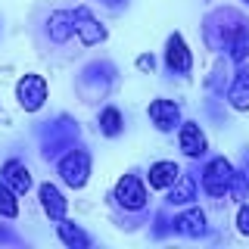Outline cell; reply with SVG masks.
<instances>
[{
	"instance_id": "obj_1",
	"label": "cell",
	"mask_w": 249,
	"mask_h": 249,
	"mask_svg": "<svg viewBox=\"0 0 249 249\" xmlns=\"http://www.w3.org/2000/svg\"><path fill=\"white\" fill-rule=\"evenodd\" d=\"M37 137H41V159L56 162L66 150H72L75 143H81V124H78V119L62 112L56 119L44 122L41 131H37Z\"/></svg>"
},
{
	"instance_id": "obj_2",
	"label": "cell",
	"mask_w": 249,
	"mask_h": 249,
	"mask_svg": "<svg viewBox=\"0 0 249 249\" xmlns=\"http://www.w3.org/2000/svg\"><path fill=\"white\" fill-rule=\"evenodd\" d=\"M243 25H249V19L240 10H233V6H218V10H212L202 19V41H206L209 50L224 53L228 44L233 41V35Z\"/></svg>"
},
{
	"instance_id": "obj_3",
	"label": "cell",
	"mask_w": 249,
	"mask_h": 249,
	"mask_svg": "<svg viewBox=\"0 0 249 249\" xmlns=\"http://www.w3.org/2000/svg\"><path fill=\"white\" fill-rule=\"evenodd\" d=\"M115 78H119V69H115L109 59H93L78 72L75 90H78V97H81L84 103H100V100L109 97Z\"/></svg>"
},
{
	"instance_id": "obj_4",
	"label": "cell",
	"mask_w": 249,
	"mask_h": 249,
	"mask_svg": "<svg viewBox=\"0 0 249 249\" xmlns=\"http://www.w3.org/2000/svg\"><path fill=\"white\" fill-rule=\"evenodd\" d=\"M109 199H112V206L122 209L124 215H143L146 209H150V187H146L143 175L128 171V175H122L119 181H115Z\"/></svg>"
},
{
	"instance_id": "obj_5",
	"label": "cell",
	"mask_w": 249,
	"mask_h": 249,
	"mask_svg": "<svg viewBox=\"0 0 249 249\" xmlns=\"http://www.w3.org/2000/svg\"><path fill=\"white\" fill-rule=\"evenodd\" d=\"M90 171H93V159L84 143H75L72 150H66L56 159V175L69 190H84L90 181Z\"/></svg>"
},
{
	"instance_id": "obj_6",
	"label": "cell",
	"mask_w": 249,
	"mask_h": 249,
	"mask_svg": "<svg viewBox=\"0 0 249 249\" xmlns=\"http://www.w3.org/2000/svg\"><path fill=\"white\" fill-rule=\"evenodd\" d=\"M231 178H233V165L224 156H215V159H206V165L199 171V187L206 196L212 199H224L228 196V187H231Z\"/></svg>"
},
{
	"instance_id": "obj_7",
	"label": "cell",
	"mask_w": 249,
	"mask_h": 249,
	"mask_svg": "<svg viewBox=\"0 0 249 249\" xmlns=\"http://www.w3.org/2000/svg\"><path fill=\"white\" fill-rule=\"evenodd\" d=\"M47 78L37 75V72H25L16 81V103H19L22 112H41L44 103H47Z\"/></svg>"
},
{
	"instance_id": "obj_8",
	"label": "cell",
	"mask_w": 249,
	"mask_h": 249,
	"mask_svg": "<svg viewBox=\"0 0 249 249\" xmlns=\"http://www.w3.org/2000/svg\"><path fill=\"white\" fill-rule=\"evenodd\" d=\"M162 62H165V72H168V75H178V78H187V75L193 72V53H190V44L184 41L181 31L168 35L165 53H162Z\"/></svg>"
},
{
	"instance_id": "obj_9",
	"label": "cell",
	"mask_w": 249,
	"mask_h": 249,
	"mask_svg": "<svg viewBox=\"0 0 249 249\" xmlns=\"http://www.w3.org/2000/svg\"><path fill=\"white\" fill-rule=\"evenodd\" d=\"M72 28H75V37L84 47H97V44H103L109 37L106 25L88 10V6H75V10H72Z\"/></svg>"
},
{
	"instance_id": "obj_10",
	"label": "cell",
	"mask_w": 249,
	"mask_h": 249,
	"mask_svg": "<svg viewBox=\"0 0 249 249\" xmlns=\"http://www.w3.org/2000/svg\"><path fill=\"white\" fill-rule=\"evenodd\" d=\"M146 119L156 131H162V134H171V131H178V124H181V106L175 103V100L168 97H156L150 100V106H146Z\"/></svg>"
},
{
	"instance_id": "obj_11",
	"label": "cell",
	"mask_w": 249,
	"mask_h": 249,
	"mask_svg": "<svg viewBox=\"0 0 249 249\" xmlns=\"http://www.w3.org/2000/svg\"><path fill=\"white\" fill-rule=\"evenodd\" d=\"M178 150H181L187 159H193V162L206 159L209 137H206V131L199 128V122H181L178 124Z\"/></svg>"
},
{
	"instance_id": "obj_12",
	"label": "cell",
	"mask_w": 249,
	"mask_h": 249,
	"mask_svg": "<svg viewBox=\"0 0 249 249\" xmlns=\"http://www.w3.org/2000/svg\"><path fill=\"white\" fill-rule=\"evenodd\" d=\"M171 231L181 233V237H190V240H199L209 233V218L199 206H181V212L171 218Z\"/></svg>"
},
{
	"instance_id": "obj_13",
	"label": "cell",
	"mask_w": 249,
	"mask_h": 249,
	"mask_svg": "<svg viewBox=\"0 0 249 249\" xmlns=\"http://www.w3.org/2000/svg\"><path fill=\"white\" fill-rule=\"evenodd\" d=\"M0 181H3L6 187H10L13 193H19V196H25V193L35 190V178H31L28 165L22 159H6L3 165H0Z\"/></svg>"
},
{
	"instance_id": "obj_14",
	"label": "cell",
	"mask_w": 249,
	"mask_h": 249,
	"mask_svg": "<svg viewBox=\"0 0 249 249\" xmlns=\"http://www.w3.org/2000/svg\"><path fill=\"white\" fill-rule=\"evenodd\" d=\"M37 202H41V212L50 218V221H59V218L69 215V199H66V193H62L56 184H50V181L37 184Z\"/></svg>"
},
{
	"instance_id": "obj_15",
	"label": "cell",
	"mask_w": 249,
	"mask_h": 249,
	"mask_svg": "<svg viewBox=\"0 0 249 249\" xmlns=\"http://www.w3.org/2000/svg\"><path fill=\"white\" fill-rule=\"evenodd\" d=\"M196 199H199V181L193 178V171H181V178L165 190V202L168 206H178V209L190 206Z\"/></svg>"
},
{
	"instance_id": "obj_16",
	"label": "cell",
	"mask_w": 249,
	"mask_h": 249,
	"mask_svg": "<svg viewBox=\"0 0 249 249\" xmlns=\"http://www.w3.org/2000/svg\"><path fill=\"white\" fill-rule=\"evenodd\" d=\"M181 178V165L178 162H171V159H159V162H153L150 168H146V175H143V181L150 190H159V193H165L171 184Z\"/></svg>"
},
{
	"instance_id": "obj_17",
	"label": "cell",
	"mask_w": 249,
	"mask_h": 249,
	"mask_svg": "<svg viewBox=\"0 0 249 249\" xmlns=\"http://www.w3.org/2000/svg\"><path fill=\"white\" fill-rule=\"evenodd\" d=\"M228 106L233 112H249V66H237L231 84H228Z\"/></svg>"
},
{
	"instance_id": "obj_18",
	"label": "cell",
	"mask_w": 249,
	"mask_h": 249,
	"mask_svg": "<svg viewBox=\"0 0 249 249\" xmlns=\"http://www.w3.org/2000/svg\"><path fill=\"white\" fill-rule=\"evenodd\" d=\"M44 31L53 44H69L75 37V28H72V10H53L44 22Z\"/></svg>"
},
{
	"instance_id": "obj_19",
	"label": "cell",
	"mask_w": 249,
	"mask_h": 249,
	"mask_svg": "<svg viewBox=\"0 0 249 249\" xmlns=\"http://www.w3.org/2000/svg\"><path fill=\"white\" fill-rule=\"evenodd\" d=\"M56 237H59V243L69 246V249H90L93 246L90 233L84 231L81 224L69 221V218H59V221H56Z\"/></svg>"
},
{
	"instance_id": "obj_20",
	"label": "cell",
	"mask_w": 249,
	"mask_h": 249,
	"mask_svg": "<svg viewBox=\"0 0 249 249\" xmlns=\"http://www.w3.org/2000/svg\"><path fill=\"white\" fill-rule=\"evenodd\" d=\"M97 128H100V134H103V137H119L122 131H124L122 109L119 106H103L97 112Z\"/></svg>"
},
{
	"instance_id": "obj_21",
	"label": "cell",
	"mask_w": 249,
	"mask_h": 249,
	"mask_svg": "<svg viewBox=\"0 0 249 249\" xmlns=\"http://www.w3.org/2000/svg\"><path fill=\"white\" fill-rule=\"evenodd\" d=\"M224 56H228L233 66H243V62L249 59V25H243L233 35V41L228 44V50H224Z\"/></svg>"
},
{
	"instance_id": "obj_22",
	"label": "cell",
	"mask_w": 249,
	"mask_h": 249,
	"mask_svg": "<svg viewBox=\"0 0 249 249\" xmlns=\"http://www.w3.org/2000/svg\"><path fill=\"white\" fill-rule=\"evenodd\" d=\"M0 218H3V221L19 218V193H13L3 181H0Z\"/></svg>"
},
{
	"instance_id": "obj_23",
	"label": "cell",
	"mask_w": 249,
	"mask_h": 249,
	"mask_svg": "<svg viewBox=\"0 0 249 249\" xmlns=\"http://www.w3.org/2000/svg\"><path fill=\"white\" fill-rule=\"evenodd\" d=\"M228 196L233 202H243L249 196V178L243 168H233V178H231V187H228Z\"/></svg>"
},
{
	"instance_id": "obj_24",
	"label": "cell",
	"mask_w": 249,
	"mask_h": 249,
	"mask_svg": "<svg viewBox=\"0 0 249 249\" xmlns=\"http://www.w3.org/2000/svg\"><path fill=\"white\" fill-rule=\"evenodd\" d=\"M153 237L156 240H162V237H168L171 233V218H168V212H156V218H153Z\"/></svg>"
},
{
	"instance_id": "obj_25",
	"label": "cell",
	"mask_w": 249,
	"mask_h": 249,
	"mask_svg": "<svg viewBox=\"0 0 249 249\" xmlns=\"http://www.w3.org/2000/svg\"><path fill=\"white\" fill-rule=\"evenodd\" d=\"M233 224H237V233L249 240V202H240L237 215H233Z\"/></svg>"
},
{
	"instance_id": "obj_26",
	"label": "cell",
	"mask_w": 249,
	"mask_h": 249,
	"mask_svg": "<svg viewBox=\"0 0 249 249\" xmlns=\"http://www.w3.org/2000/svg\"><path fill=\"white\" fill-rule=\"evenodd\" d=\"M0 246H22V237L16 231H10L6 224H0Z\"/></svg>"
},
{
	"instance_id": "obj_27",
	"label": "cell",
	"mask_w": 249,
	"mask_h": 249,
	"mask_svg": "<svg viewBox=\"0 0 249 249\" xmlns=\"http://www.w3.org/2000/svg\"><path fill=\"white\" fill-rule=\"evenodd\" d=\"M134 66L140 69V72H153V69H156V56H153V53H140Z\"/></svg>"
},
{
	"instance_id": "obj_28",
	"label": "cell",
	"mask_w": 249,
	"mask_h": 249,
	"mask_svg": "<svg viewBox=\"0 0 249 249\" xmlns=\"http://www.w3.org/2000/svg\"><path fill=\"white\" fill-rule=\"evenodd\" d=\"M128 0H106V6H112V10H119V6H124Z\"/></svg>"
},
{
	"instance_id": "obj_29",
	"label": "cell",
	"mask_w": 249,
	"mask_h": 249,
	"mask_svg": "<svg viewBox=\"0 0 249 249\" xmlns=\"http://www.w3.org/2000/svg\"><path fill=\"white\" fill-rule=\"evenodd\" d=\"M246 3H249V0H246Z\"/></svg>"
}]
</instances>
